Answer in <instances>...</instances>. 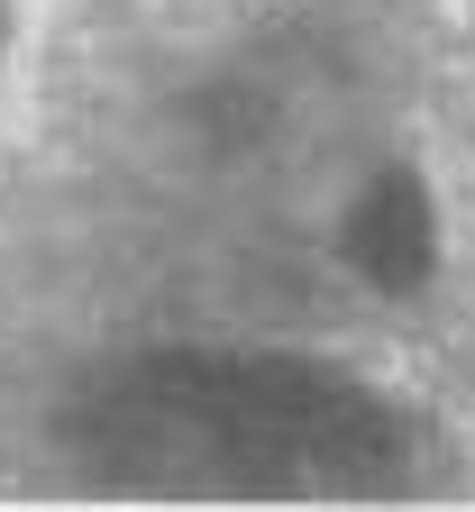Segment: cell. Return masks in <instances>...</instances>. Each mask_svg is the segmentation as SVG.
I'll list each match as a JSON object with an SVG mask.
<instances>
[{
    "label": "cell",
    "mask_w": 475,
    "mask_h": 512,
    "mask_svg": "<svg viewBox=\"0 0 475 512\" xmlns=\"http://www.w3.org/2000/svg\"><path fill=\"white\" fill-rule=\"evenodd\" d=\"M119 458H165L174 476H220V485H357L393 467V421L329 366L293 357H183L147 366L110 403Z\"/></svg>",
    "instance_id": "obj_1"
},
{
    "label": "cell",
    "mask_w": 475,
    "mask_h": 512,
    "mask_svg": "<svg viewBox=\"0 0 475 512\" xmlns=\"http://www.w3.org/2000/svg\"><path fill=\"white\" fill-rule=\"evenodd\" d=\"M439 229H430V192L412 183V174H384L366 202H357V220H348V256L384 284V293H412L421 275H430V247Z\"/></svg>",
    "instance_id": "obj_2"
}]
</instances>
